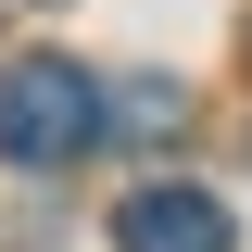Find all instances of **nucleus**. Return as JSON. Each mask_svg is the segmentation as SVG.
Listing matches in <instances>:
<instances>
[{
    "label": "nucleus",
    "instance_id": "nucleus-1",
    "mask_svg": "<svg viewBox=\"0 0 252 252\" xmlns=\"http://www.w3.org/2000/svg\"><path fill=\"white\" fill-rule=\"evenodd\" d=\"M101 126H114V114H101V76H89V63H51V51H38V63L0 76V164H76Z\"/></svg>",
    "mask_w": 252,
    "mask_h": 252
},
{
    "label": "nucleus",
    "instance_id": "nucleus-2",
    "mask_svg": "<svg viewBox=\"0 0 252 252\" xmlns=\"http://www.w3.org/2000/svg\"><path fill=\"white\" fill-rule=\"evenodd\" d=\"M240 227H227L215 189H189V177H152V189H126L114 202V252H227Z\"/></svg>",
    "mask_w": 252,
    "mask_h": 252
}]
</instances>
